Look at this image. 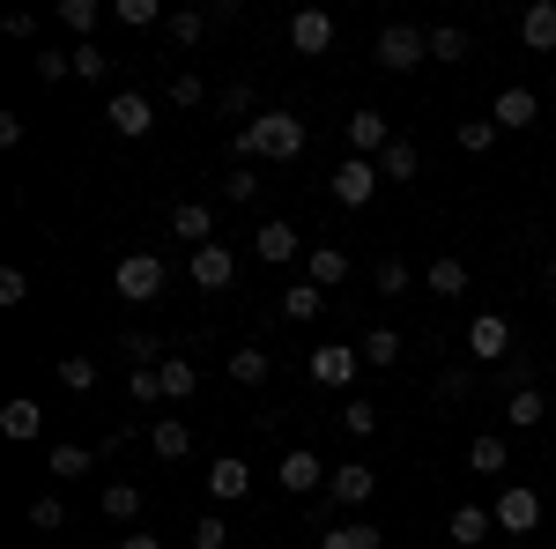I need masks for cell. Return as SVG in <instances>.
Returning <instances> with one entry per match:
<instances>
[{
    "label": "cell",
    "mask_w": 556,
    "mask_h": 549,
    "mask_svg": "<svg viewBox=\"0 0 556 549\" xmlns=\"http://www.w3.org/2000/svg\"><path fill=\"white\" fill-rule=\"evenodd\" d=\"M267 372H275V364H267V349H260V341L230 349V379H238V386H267Z\"/></svg>",
    "instance_id": "cell-26"
},
{
    "label": "cell",
    "mask_w": 556,
    "mask_h": 549,
    "mask_svg": "<svg viewBox=\"0 0 556 549\" xmlns=\"http://www.w3.org/2000/svg\"><path fill=\"white\" fill-rule=\"evenodd\" d=\"M164 30H172V45H201V38L215 30V23H208V8H178V15L164 23Z\"/></svg>",
    "instance_id": "cell-35"
},
{
    "label": "cell",
    "mask_w": 556,
    "mask_h": 549,
    "mask_svg": "<svg viewBox=\"0 0 556 549\" xmlns=\"http://www.w3.org/2000/svg\"><path fill=\"white\" fill-rule=\"evenodd\" d=\"M468 467H475V475H505V467H513V453H505V438H497V431H482V438L468 446Z\"/></svg>",
    "instance_id": "cell-25"
},
{
    "label": "cell",
    "mask_w": 556,
    "mask_h": 549,
    "mask_svg": "<svg viewBox=\"0 0 556 549\" xmlns=\"http://www.w3.org/2000/svg\"><path fill=\"white\" fill-rule=\"evenodd\" d=\"M356 357H364V364H379V372H386V364H401V335H393V327H371V335L356 341Z\"/></svg>",
    "instance_id": "cell-33"
},
{
    "label": "cell",
    "mask_w": 556,
    "mask_h": 549,
    "mask_svg": "<svg viewBox=\"0 0 556 549\" xmlns=\"http://www.w3.org/2000/svg\"><path fill=\"white\" fill-rule=\"evenodd\" d=\"M119 357H127L134 372H149V364H164L172 349H164V341H156V335H141V327H134V335H119Z\"/></svg>",
    "instance_id": "cell-32"
},
{
    "label": "cell",
    "mask_w": 556,
    "mask_h": 549,
    "mask_svg": "<svg viewBox=\"0 0 556 549\" xmlns=\"http://www.w3.org/2000/svg\"><path fill=\"white\" fill-rule=\"evenodd\" d=\"M438 394H445V401H468V394H475V372H468V364H453V372L438 379Z\"/></svg>",
    "instance_id": "cell-51"
},
{
    "label": "cell",
    "mask_w": 556,
    "mask_h": 549,
    "mask_svg": "<svg viewBox=\"0 0 556 549\" xmlns=\"http://www.w3.org/2000/svg\"><path fill=\"white\" fill-rule=\"evenodd\" d=\"M304 372H312V386H334V394H349V386H356V372H364V357H356L349 341H319V349L304 357Z\"/></svg>",
    "instance_id": "cell-3"
},
{
    "label": "cell",
    "mask_w": 556,
    "mask_h": 549,
    "mask_svg": "<svg viewBox=\"0 0 556 549\" xmlns=\"http://www.w3.org/2000/svg\"><path fill=\"white\" fill-rule=\"evenodd\" d=\"M67 60H75V83H104V67H112L97 38H75V45H67Z\"/></svg>",
    "instance_id": "cell-31"
},
{
    "label": "cell",
    "mask_w": 556,
    "mask_h": 549,
    "mask_svg": "<svg viewBox=\"0 0 556 549\" xmlns=\"http://www.w3.org/2000/svg\"><path fill=\"white\" fill-rule=\"evenodd\" d=\"M172 238H186L193 253L215 246V209H208V201H178V209H172Z\"/></svg>",
    "instance_id": "cell-15"
},
{
    "label": "cell",
    "mask_w": 556,
    "mask_h": 549,
    "mask_svg": "<svg viewBox=\"0 0 556 549\" xmlns=\"http://www.w3.org/2000/svg\"><path fill=\"white\" fill-rule=\"evenodd\" d=\"M430 60V30H416V23H386L379 30V67L386 75H408V67H424Z\"/></svg>",
    "instance_id": "cell-2"
},
{
    "label": "cell",
    "mask_w": 556,
    "mask_h": 549,
    "mask_svg": "<svg viewBox=\"0 0 556 549\" xmlns=\"http://www.w3.org/2000/svg\"><path fill=\"white\" fill-rule=\"evenodd\" d=\"M119 549H164V535H119Z\"/></svg>",
    "instance_id": "cell-54"
},
{
    "label": "cell",
    "mask_w": 556,
    "mask_h": 549,
    "mask_svg": "<svg viewBox=\"0 0 556 549\" xmlns=\"http://www.w3.org/2000/svg\"><path fill=\"white\" fill-rule=\"evenodd\" d=\"M127 394L141 409H156V401H164V372H156V364H149V372H127Z\"/></svg>",
    "instance_id": "cell-42"
},
{
    "label": "cell",
    "mask_w": 556,
    "mask_h": 549,
    "mask_svg": "<svg viewBox=\"0 0 556 549\" xmlns=\"http://www.w3.org/2000/svg\"><path fill=\"white\" fill-rule=\"evenodd\" d=\"M549 297H556V253H549Z\"/></svg>",
    "instance_id": "cell-55"
},
{
    "label": "cell",
    "mask_w": 556,
    "mask_h": 549,
    "mask_svg": "<svg viewBox=\"0 0 556 549\" xmlns=\"http://www.w3.org/2000/svg\"><path fill=\"white\" fill-rule=\"evenodd\" d=\"M104 120H112V134H119V141H141V134L156 127V104H149L141 89H119V97L104 104Z\"/></svg>",
    "instance_id": "cell-8"
},
{
    "label": "cell",
    "mask_w": 556,
    "mask_h": 549,
    "mask_svg": "<svg viewBox=\"0 0 556 549\" xmlns=\"http://www.w3.org/2000/svg\"><path fill=\"white\" fill-rule=\"evenodd\" d=\"M319 312H327V290L319 283H290L282 290V320H319Z\"/></svg>",
    "instance_id": "cell-27"
},
{
    "label": "cell",
    "mask_w": 556,
    "mask_h": 549,
    "mask_svg": "<svg viewBox=\"0 0 556 549\" xmlns=\"http://www.w3.org/2000/svg\"><path fill=\"white\" fill-rule=\"evenodd\" d=\"M519 45H527V52H556V0L519 8Z\"/></svg>",
    "instance_id": "cell-19"
},
{
    "label": "cell",
    "mask_w": 556,
    "mask_h": 549,
    "mask_svg": "<svg viewBox=\"0 0 556 549\" xmlns=\"http://www.w3.org/2000/svg\"><path fill=\"white\" fill-rule=\"evenodd\" d=\"M505 386H513V394H519V386H534V357H505Z\"/></svg>",
    "instance_id": "cell-53"
},
{
    "label": "cell",
    "mask_w": 556,
    "mask_h": 549,
    "mask_svg": "<svg viewBox=\"0 0 556 549\" xmlns=\"http://www.w3.org/2000/svg\"><path fill=\"white\" fill-rule=\"evenodd\" d=\"M0 431H8L15 446H30V438H38V431H45V409H38V401H30V394H15V401L0 409Z\"/></svg>",
    "instance_id": "cell-21"
},
{
    "label": "cell",
    "mask_w": 556,
    "mask_h": 549,
    "mask_svg": "<svg viewBox=\"0 0 556 549\" xmlns=\"http://www.w3.org/2000/svg\"><path fill=\"white\" fill-rule=\"evenodd\" d=\"M549 549H556V542H549Z\"/></svg>",
    "instance_id": "cell-56"
},
{
    "label": "cell",
    "mask_w": 556,
    "mask_h": 549,
    "mask_svg": "<svg viewBox=\"0 0 556 549\" xmlns=\"http://www.w3.org/2000/svg\"><path fill=\"white\" fill-rule=\"evenodd\" d=\"M490 520H497L505 535H534V527H542V490L505 483V490H497V506H490Z\"/></svg>",
    "instance_id": "cell-5"
},
{
    "label": "cell",
    "mask_w": 556,
    "mask_h": 549,
    "mask_svg": "<svg viewBox=\"0 0 556 549\" xmlns=\"http://www.w3.org/2000/svg\"><path fill=\"white\" fill-rule=\"evenodd\" d=\"M172 104H178V112L208 104V83H201V75H172Z\"/></svg>",
    "instance_id": "cell-47"
},
{
    "label": "cell",
    "mask_w": 556,
    "mask_h": 549,
    "mask_svg": "<svg viewBox=\"0 0 556 549\" xmlns=\"http://www.w3.org/2000/svg\"><path fill=\"white\" fill-rule=\"evenodd\" d=\"M52 475H60V483H75V475H89V467H97V446H52Z\"/></svg>",
    "instance_id": "cell-34"
},
{
    "label": "cell",
    "mask_w": 556,
    "mask_h": 549,
    "mask_svg": "<svg viewBox=\"0 0 556 549\" xmlns=\"http://www.w3.org/2000/svg\"><path fill=\"white\" fill-rule=\"evenodd\" d=\"M430 60H468V30L438 23V30H430Z\"/></svg>",
    "instance_id": "cell-41"
},
{
    "label": "cell",
    "mask_w": 556,
    "mask_h": 549,
    "mask_svg": "<svg viewBox=\"0 0 556 549\" xmlns=\"http://www.w3.org/2000/svg\"><path fill=\"white\" fill-rule=\"evenodd\" d=\"M60 30L89 38V30H97V0H60Z\"/></svg>",
    "instance_id": "cell-40"
},
{
    "label": "cell",
    "mask_w": 556,
    "mask_h": 549,
    "mask_svg": "<svg viewBox=\"0 0 556 549\" xmlns=\"http://www.w3.org/2000/svg\"><path fill=\"white\" fill-rule=\"evenodd\" d=\"M156 372H164V401H193V394H201V372H193L186 357H164Z\"/></svg>",
    "instance_id": "cell-28"
},
{
    "label": "cell",
    "mask_w": 556,
    "mask_h": 549,
    "mask_svg": "<svg viewBox=\"0 0 556 549\" xmlns=\"http://www.w3.org/2000/svg\"><path fill=\"white\" fill-rule=\"evenodd\" d=\"M298 253H304V238L290 230V223H260L253 230V260H267V267H290Z\"/></svg>",
    "instance_id": "cell-14"
},
{
    "label": "cell",
    "mask_w": 556,
    "mask_h": 549,
    "mask_svg": "<svg viewBox=\"0 0 556 549\" xmlns=\"http://www.w3.org/2000/svg\"><path fill=\"white\" fill-rule=\"evenodd\" d=\"M371 283H379V297H408V260H379Z\"/></svg>",
    "instance_id": "cell-43"
},
{
    "label": "cell",
    "mask_w": 556,
    "mask_h": 549,
    "mask_svg": "<svg viewBox=\"0 0 556 549\" xmlns=\"http://www.w3.org/2000/svg\"><path fill=\"white\" fill-rule=\"evenodd\" d=\"M319 549H386V527H371V520H334L319 535Z\"/></svg>",
    "instance_id": "cell-20"
},
{
    "label": "cell",
    "mask_w": 556,
    "mask_h": 549,
    "mask_svg": "<svg viewBox=\"0 0 556 549\" xmlns=\"http://www.w3.org/2000/svg\"><path fill=\"white\" fill-rule=\"evenodd\" d=\"M60 386L67 394H89L97 386V357H60Z\"/></svg>",
    "instance_id": "cell-39"
},
{
    "label": "cell",
    "mask_w": 556,
    "mask_h": 549,
    "mask_svg": "<svg viewBox=\"0 0 556 549\" xmlns=\"http://www.w3.org/2000/svg\"><path fill=\"white\" fill-rule=\"evenodd\" d=\"M193 283H201V290H230V283H238V253H230V246H201V253H193Z\"/></svg>",
    "instance_id": "cell-18"
},
{
    "label": "cell",
    "mask_w": 556,
    "mask_h": 549,
    "mask_svg": "<svg viewBox=\"0 0 556 549\" xmlns=\"http://www.w3.org/2000/svg\"><path fill=\"white\" fill-rule=\"evenodd\" d=\"M468 357L505 364V357H513V320H505V312H475L468 320Z\"/></svg>",
    "instance_id": "cell-7"
},
{
    "label": "cell",
    "mask_w": 556,
    "mask_h": 549,
    "mask_svg": "<svg viewBox=\"0 0 556 549\" xmlns=\"http://www.w3.org/2000/svg\"><path fill=\"white\" fill-rule=\"evenodd\" d=\"M253 194H260V178H253V164L223 171V201H238V209H245V201H253Z\"/></svg>",
    "instance_id": "cell-45"
},
{
    "label": "cell",
    "mask_w": 556,
    "mask_h": 549,
    "mask_svg": "<svg viewBox=\"0 0 556 549\" xmlns=\"http://www.w3.org/2000/svg\"><path fill=\"white\" fill-rule=\"evenodd\" d=\"M238 157L298 164V157H304V120H298V112H260L253 127H238Z\"/></svg>",
    "instance_id": "cell-1"
},
{
    "label": "cell",
    "mask_w": 556,
    "mask_h": 549,
    "mask_svg": "<svg viewBox=\"0 0 556 549\" xmlns=\"http://www.w3.org/2000/svg\"><path fill=\"white\" fill-rule=\"evenodd\" d=\"M245 490H253V467L238 461V453H223V461L208 467V498H215V506H238Z\"/></svg>",
    "instance_id": "cell-16"
},
{
    "label": "cell",
    "mask_w": 556,
    "mask_h": 549,
    "mask_svg": "<svg viewBox=\"0 0 556 549\" xmlns=\"http://www.w3.org/2000/svg\"><path fill=\"white\" fill-rule=\"evenodd\" d=\"M379 171H386V178H401V186H408V178L424 171V157H416V141H393V149L379 157Z\"/></svg>",
    "instance_id": "cell-36"
},
{
    "label": "cell",
    "mask_w": 556,
    "mask_h": 549,
    "mask_svg": "<svg viewBox=\"0 0 556 549\" xmlns=\"http://www.w3.org/2000/svg\"><path fill=\"white\" fill-rule=\"evenodd\" d=\"M490 120H497V134H519V127H534V120H542V97H534V89H497V97H490Z\"/></svg>",
    "instance_id": "cell-10"
},
{
    "label": "cell",
    "mask_w": 556,
    "mask_h": 549,
    "mask_svg": "<svg viewBox=\"0 0 556 549\" xmlns=\"http://www.w3.org/2000/svg\"><path fill=\"white\" fill-rule=\"evenodd\" d=\"M290 45L319 60V52L334 45V15H327V8H298V15H290Z\"/></svg>",
    "instance_id": "cell-13"
},
{
    "label": "cell",
    "mask_w": 556,
    "mask_h": 549,
    "mask_svg": "<svg viewBox=\"0 0 556 549\" xmlns=\"http://www.w3.org/2000/svg\"><path fill=\"white\" fill-rule=\"evenodd\" d=\"M104 520H112V527H134V520H141V490H134V483H104Z\"/></svg>",
    "instance_id": "cell-29"
},
{
    "label": "cell",
    "mask_w": 556,
    "mask_h": 549,
    "mask_svg": "<svg viewBox=\"0 0 556 549\" xmlns=\"http://www.w3.org/2000/svg\"><path fill=\"white\" fill-rule=\"evenodd\" d=\"M505 423H513V431H542V423H549V401H542V386H519L513 401H505Z\"/></svg>",
    "instance_id": "cell-23"
},
{
    "label": "cell",
    "mask_w": 556,
    "mask_h": 549,
    "mask_svg": "<svg viewBox=\"0 0 556 549\" xmlns=\"http://www.w3.org/2000/svg\"><path fill=\"white\" fill-rule=\"evenodd\" d=\"M497 141V120H460V157H490Z\"/></svg>",
    "instance_id": "cell-38"
},
{
    "label": "cell",
    "mask_w": 556,
    "mask_h": 549,
    "mask_svg": "<svg viewBox=\"0 0 556 549\" xmlns=\"http://www.w3.org/2000/svg\"><path fill=\"white\" fill-rule=\"evenodd\" d=\"M379 186H386V171L371 164V157H342V171H334V201H342V209H371Z\"/></svg>",
    "instance_id": "cell-6"
},
{
    "label": "cell",
    "mask_w": 556,
    "mask_h": 549,
    "mask_svg": "<svg viewBox=\"0 0 556 549\" xmlns=\"http://www.w3.org/2000/svg\"><path fill=\"white\" fill-rule=\"evenodd\" d=\"M393 141H401V134L386 127V112H371V104H364V112H349V157H371V164H379Z\"/></svg>",
    "instance_id": "cell-9"
},
{
    "label": "cell",
    "mask_w": 556,
    "mask_h": 549,
    "mask_svg": "<svg viewBox=\"0 0 556 549\" xmlns=\"http://www.w3.org/2000/svg\"><path fill=\"white\" fill-rule=\"evenodd\" d=\"M424 283H430L438 297H468V267L445 253V260H430V267H424Z\"/></svg>",
    "instance_id": "cell-30"
},
{
    "label": "cell",
    "mask_w": 556,
    "mask_h": 549,
    "mask_svg": "<svg viewBox=\"0 0 556 549\" xmlns=\"http://www.w3.org/2000/svg\"><path fill=\"white\" fill-rule=\"evenodd\" d=\"M149 453H156L164 467H178L186 453H193V431H186L178 416H156V423H149Z\"/></svg>",
    "instance_id": "cell-17"
},
{
    "label": "cell",
    "mask_w": 556,
    "mask_h": 549,
    "mask_svg": "<svg viewBox=\"0 0 556 549\" xmlns=\"http://www.w3.org/2000/svg\"><path fill=\"white\" fill-rule=\"evenodd\" d=\"M30 527H38V535H60V527H67V506H60V498H38V506H30Z\"/></svg>",
    "instance_id": "cell-48"
},
{
    "label": "cell",
    "mask_w": 556,
    "mask_h": 549,
    "mask_svg": "<svg viewBox=\"0 0 556 549\" xmlns=\"http://www.w3.org/2000/svg\"><path fill=\"white\" fill-rule=\"evenodd\" d=\"M119 23H134V30H149V23H156V0H119Z\"/></svg>",
    "instance_id": "cell-52"
},
{
    "label": "cell",
    "mask_w": 556,
    "mask_h": 549,
    "mask_svg": "<svg viewBox=\"0 0 556 549\" xmlns=\"http://www.w3.org/2000/svg\"><path fill=\"white\" fill-rule=\"evenodd\" d=\"M371 490H379V475H371L364 461H342L334 475H327V506H334V512H342V506H364Z\"/></svg>",
    "instance_id": "cell-12"
},
{
    "label": "cell",
    "mask_w": 556,
    "mask_h": 549,
    "mask_svg": "<svg viewBox=\"0 0 556 549\" xmlns=\"http://www.w3.org/2000/svg\"><path fill=\"white\" fill-rule=\"evenodd\" d=\"M30 67H38V83H67V75H75V60H67V52H52V45H45Z\"/></svg>",
    "instance_id": "cell-49"
},
{
    "label": "cell",
    "mask_w": 556,
    "mask_h": 549,
    "mask_svg": "<svg viewBox=\"0 0 556 549\" xmlns=\"http://www.w3.org/2000/svg\"><path fill=\"white\" fill-rule=\"evenodd\" d=\"M112 290L127 297V304H156V297H164V260L156 253H127L119 275H112Z\"/></svg>",
    "instance_id": "cell-4"
},
{
    "label": "cell",
    "mask_w": 556,
    "mask_h": 549,
    "mask_svg": "<svg viewBox=\"0 0 556 549\" xmlns=\"http://www.w3.org/2000/svg\"><path fill=\"white\" fill-rule=\"evenodd\" d=\"M23 297H30V275H23V267H0V304H8V312H15V304H23Z\"/></svg>",
    "instance_id": "cell-50"
},
{
    "label": "cell",
    "mask_w": 556,
    "mask_h": 549,
    "mask_svg": "<svg viewBox=\"0 0 556 549\" xmlns=\"http://www.w3.org/2000/svg\"><path fill=\"white\" fill-rule=\"evenodd\" d=\"M342 431H349V438H371V431H379V401H356V394H349Z\"/></svg>",
    "instance_id": "cell-37"
},
{
    "label": "cell",
    "mask_w": 556,
    "mask_h": 549,
    "mask_svg": "<svg viewBox=\"0 0 556 549\" xmlns=\"http://www.w3.org/2000/svg\"><path fill=\"white\" fill-rule=\"evenodd\" d=\"M223 112L253 127V120H260V112H253V83H223Z\"/></svg>",
    "instance_id": "cell-46"
},
{
    "label": "cell",
    "mask_w": 556,
    "mask_h": 549,
    "mask_svg": "<svg viewBox=\"0 0 556 549\" xmlns=\"http://www.w3.org/2000/svg\"><path fill=\"white\" fill-rule=\"evenodd\" d=\"M193 549H230V527H223V512H201V520H193Z\"/></svg>",
    "instance_id": "cell-44"
},
{
    "label": "cell",
    "mask_w": 556,
    "mask_h": 549,
    "mask_svg": "<svg viewBox=\"0 0 556 549\" xmlns=\"http://www.w3.org/2000/svg\"><path fill=\"white\" fill-rule=\"evenodd\" d=\"M304 283H319V290L349 283V253L342 246H312V253H304Z\"/></svg>",
    "instance_id": "cell-22"
},
{
    "label": "cell",
    "mask_w": 556,
    "mask_h": 549,
    "mask_svg": "<svg viewBox=\"0 0 556 549\" xmlns=\"http://www.w3.org/2000/svg\"><path fill=\"white\" fill-rule=\"evenodd\" d=\"M490 527H497L490 506H453V542H460V549H482V542H490Z\"/></svg>",
    "instance_id": "cell-24"
},
{
    "label": "cell",
    "mask_w": 556,
    "mask_h": 549,
    "mask_svg": "<svg viewBox=\"0 0 556 549\" xmlns=\"http://www.w3.org/2000/svg\"><path fill=\"white\" fill-rule=\"evenodd\" d=\"M327 475H334V467H319V453H312V446H290V453H282V490H290V498L327 490Z\"/></svg>",
    "instance_id": "cell-11"
}]
</instances>
